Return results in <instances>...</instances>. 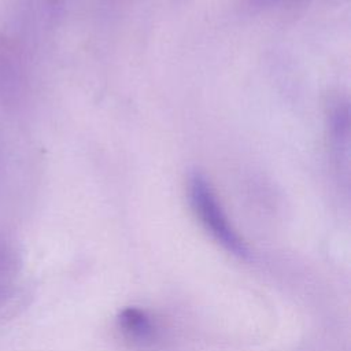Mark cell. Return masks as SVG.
Masks as SVG:
<instances>
[{"instance_id": "1", "label": "cell", "mask_w": 351, "mask_h": 351, "mask_svg": "<svg viewBox=\"0 0 351 351\" xmlns=\"http://www.w3.org/2000/svg\"><path fill=\"white\" fill-rule=\"evenodd\" d=\"M188 191L192 210L211 237L229 252L239 256L247 255L244 243L229 223L210 182L202 174H193L189 178Z\"/></svg>"}, {"instance_id": "2", "label": "cell", "mask_w": 351, "mask_h": 351, "mask_svg": "<svg viewBox=\"0 0 351 351\" xmlns=\"http://www.w3.org/2000/svg\"><path fill=\"white\" fill-rule=\"evenodd\" d=\"M118 325L129 339L136 341H148L155 335V326L149 315L137 307L123 308L118 314Z\"/></svg>"}]
</instances>
